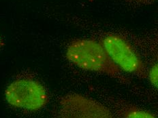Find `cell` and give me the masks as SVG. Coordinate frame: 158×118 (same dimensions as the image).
<instances>
[{
    "mask_svg": "<svg viewBox=\"0 0 158 118\" xmlns=\"http://www.w3.org/2000/svg\"><path fill=\"white\" fill-rule=\"evenodd\" d=\"M5 96L10 105L30 111L43 108L48 102L45 88L37 81L20 79L6 88Z\"/></svg>",
    "mask_w": 158,
    "mask_h": 118,
    "instance_id": "3",
    "label": "cell"
},
{
    "mask_svg": "<svg viewBox=\"0 0 158 118\" xmlns=\"http://www.w3.org/2000/svg\"><path fill=\"white\" fill-rule=\"evenodd\" d=\"M62 118H116L104 104L80 95H70L62 102Z\"/></svg>",
    "mask_w": 158,
    "mask_h": 118,
    "instance_id": "4",
    "label": "cell"
},
{
    "mask_svg": "<svg viewBox=\"0 0 158 118\" xmlns=\"http://www.w3.org/2000/svg\"><path fill=\"white\" fill-rule=\"evenodd\" d=\"M65 56L69 61L82 69L107 75L122 83L129 81L100 42L94 39H74L68 44Z\"/></svg>",
    "mask_w": 158,
    "mask_h": 118,
    "instance_id": "1",
    "label": "cell"
},
{
    "mask_svg": "<svg viewBox=\"0 0 158 118\" xmlns=\"http://www.w3.org/2000/svg\"><path fill=\"white\" fill-rule=\"evenodd\" d=\"M113 113L118 118H157L133 103L113 97L110 101Z\"/></svg>",
    "mask_w": 158,
    "mask_h": 118,
    "instance_id": "5",
    "label": "cell"
},
{
    "mask_svg": "<svg viewBox=\"0 0 158 118\" xmlns=\"http://www.w3.org/2000/svg\"><path fill=\"white\" fill-rule=\"evenodd\" d=\"M110 58L121 71L140 78L148 77V69L127 39L120 35L109 33L100 41Z\"/></svg>",
    "mask_w": 158,
    "mask_h": 118,
    "instance_id": "2",
    "label": "cell"
},
{
    "mask_svg": "<svg viewBox=\"0 0 158 118\" xmlns=\"http://www.w3.org/2000/svg\"><path fill=\"white\" fill-rule=\"evenodd\" d=\"M148 77L151 84L158 89V45L156 48V61L148 70Z\"/></svg>",
    "mask_w": 158,
    "mask_h": 118,
    "instance_id": "6",
    "label": "cell"
},
{
    "mask_svg": "<svg viewBox=\"0 0 158 118\" xmlns=\"http://www.w3.org/2000/svg\"><path fill=\"white\" fill-rule=\"evenodd\" d=\"M2 45H3V41H2V39L1 37V36H0V47H1Z\"/></svg>",
    "mask_w": 158,
    "mask_h": 118,
    "instance_id": "8",
    "label": "cell"
},
{
    "mask_svg": "<svg viewBox=\"0 0 158 118\" xmlns=\"http://www.w3.org/2000/svg\"><path fill=\"white\" fill-rule=\"evenodd\" d=\"M156 0H126L128 4L133 6H147L153 4Z\"/></svg>",
    "mask_w": 158,
    "mask_h": 118,
    "instance_id": "7",
    "label": "cell"
}]
</instances>
